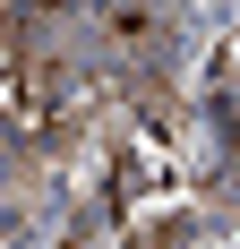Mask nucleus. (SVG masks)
Instances as JSON below:
<instances>
[{"mask_svg":"<svg viewBox=\"0 0 240 249\" xmlns=\"http://www.w3.org/2000/svg\"><path fill=\"white\" fill-rule=\"evenodd\" d=\"M60 95H69V69H51L34 52L0 60V138H43L60 121Z\"/></svg>","mask_w":240,"mask_h":249,"instance_id":"obj_1","label":"nucleus"}]
</instances>
